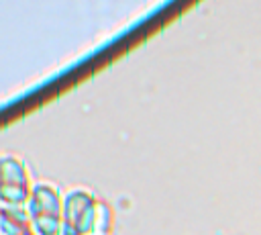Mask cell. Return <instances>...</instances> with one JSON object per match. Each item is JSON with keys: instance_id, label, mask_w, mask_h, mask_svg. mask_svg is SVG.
Instances as JSON below:
<instances>
[{"instance_id": "6da1fadb", "label": "cell", "mask_w": 261, "mask_h": 235, "mask_svg": "<svg viewBox=\"0 0 261 235\" xmlns=\"http://www.w3.org/2000/svg\"><path fill=\"white\" fill-rule=\"evenodd\" d=\"M27 210L35 235H61L63 192L51 182H35Z\"/></svg>"}, {"instance_id": "7a4b0ae2", "label": "cell", "mask_w": 261, "mask_h": 235, "mask_svg": "<svg viewBox=\"0 0 261 235\" xmlns=\"http://www.w3.org/2000/svg\"><path fill=\"white\" fill-rule=\"evenodd\" d=\"M100 200L88 188H71L63 194L61 235H96Z\"/></svg>"}, {"instance_id": "3957f363", "label": "cell", "mask_w": 261, "mask_h": 235, "mask_svg": "<svg viewBox=\"0 0 261 235\" xmlns=\"http://www.w3.org/2000/svg\"><path fill=\"white\" fill-rule=\"evenodd\" d=\"M33 190L27 163L16 155H2L0 159V202L6 206H27Z\"/></svg>"}, {"instance_id": "277c9868", "label": "cell", "mask_w": 261, "mask_h": 235, "mask_svg": "<svg viewBox=\"0 0 261 235\" xmlns=\"http://www.w3.org/2000/svg\"><path fill=\"white\" fill-rule=\"evenodd\" d=\"M0 235H35L27 206L2 204V208H0Z\"/></svg>"}, {"instance_id": "5b68a950", "label": "cell", "mask_w": 261, "mask_h": 235, "mask_svg": "<svg viewBox=\"0 0 261 235\" xmlns=\"http://www.w3.org/2000/svg\"><path fill=\"white\" fill-rule=\"evenodd\" d=\"M112 223H114V213H112V208H110L106 202L100 200L98 217H96V235H110Z\"/></svg>"}]
</instances>
